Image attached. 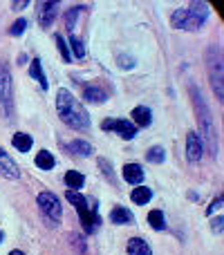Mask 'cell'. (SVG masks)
Wrapping results in <instances>:
<instances>
[{"instance_id":"cell-1","label":"cell","mask_w":224,"mask_h":255,"mask_svg":"<svg viewBox=\"0 0 224 255\" xmlns=\"http://www.w3.org/2000/svg\"><path fill=\"white\" fill-rule=\"evenodd\" d=\"M189 92H191V99H193V108H195V115H198V124H200V130H202V139H204V143H207L211 157H216L218 154V132H216V124H213V117H211V108L207 106L202 92H200V88L195 83L189 85Z\"/></svg>"},{"instance_id":"cell-2","label":"cell","mask_w":224,"mask_h":255,"mask_svg":"<svg viewBox=\"0 0 224 255\" xmlns=\"http://www.w3.org/2000/svg\"><path fill=\"white\" fill-rule=\"evenodd\" d=\"M56 110L58 117L74 130H88L90 128V115L85 112V108L63 88L56 92Z\"/></svg>"},{"instance_id":"cell-3","label":"cell","mask_w":224,"mask_h":255,"mask_svg":"<svg viewBox=\"0 0 224 255\" xmlns=\"http://www.w3.org/2000/svg\"><path fill=\"white\" fill-rule=\"evenodd\" d=\"M209 18V7L204 2H193L189 9H177L171 16V25L184 31H195L207 22Z\"/></svg>"},{"instance_id":"cell-4","label":"cell","mask_w":224,"mask_h":255,"mask_svg":"<svg viewBox=\"0 0 224 255\" xmlns=\"http://www.w3.org/2000/svg\"><path fill=\"white\" fill-rule=\"evenodd\" d=\"M207 67H209V76H211V85H213V92H216V99L222 101L224 99V61H222V54L218 47L209 49Z\"/></svg>"},{"instance_id":"cell-5","label":"cell","mask_w":224,"mask_h":255,"mask_svg":"<svg viewBox=\"0 0 224 255\" xmlns=\"http://www.w3.org/2000/svg\"><path fill=\"white\" fill-rule=\"evenodd\" d=\"M0 110L7 119L13 117V83H11V74L2 67L0 72Z\"/></svg>"},{"instance_id":"cell-6","label":"cell","mask_w":224,"mask_h":255,"mask_svg":"<svg viewBox=\"0 0 224 255\" xmlns=\"http://www.w3.org/2000/svg\"><path fill=\"white\" fill-rule=\"evenodd\" d=\"M38 206H40V211H43L52 222H61L63 208H61V202H58L56 195H52V193H40V195H38Z\"/></svg>"},{"instance_id":"cell-7","label":"cell","mask_w":224,"mask_h":255,"mask_svg":"<svg viewBox=\"0 0 224 255\" xmlns=\"http://www.w3.org/2000/svg\"><path fill=\"white\" fill-rule=\"evenodd\" d=\"M103 130H112L117 132L121 139H135L137 134V126L132 124V121H126V119H108L103 121Z\"/></svg>"},{"instance_id":"cell-8","label":"cell","mask_w":224,"mask_h":255,"mask_svg":"<svg viewBox=\"0 0 224 255\" xmlns=\"http://www.w3.org/2000/svg\"><path fill=\"white\" fill-rule=\"evenodd\" d=\"M108 97H110V90L103 83H90V85H85V90H83V99L90 103H106Z\"/></svg>"},{"instance_id":"cell-9","label":"cell","mask_w":224,"mask_h":255,"mask_svg":"<svg viewBox=\"0 0 224 255\" xmlns=\"http://www.w3.org/2000/svg\"><path fill=\"white\" fill-rule=\"evenodd\" d=\"M76 211H79V217H81V222H83L85 233H94L97 226H101V217H99V213L94 211V208L83 206V208H76Z\"/></svg>"},{"instance_id":"cell-10","label":"cell","mask_w":224,"mask_h":255,"mask_svg":"<svg viewBox=\"0 0 224 255\" xmlns=\"http://www.w3.org/2000/svg\"><path fill=\"white\" fill-rule=\"evenodd\" d=\"M0 175L7 177V179H18L20 177V168L16 166V161L2 148H0Z\"/></svg>"},{"instance_id":"cell-11","label":"cell","mask_w":224,"mask_h":255,"mask_svg":"<svg viewBox=\"0 0 224 255\" xmlns=\"http://www.w3.org/2000/svg\"><path fill=\"white\" fill-rule=\"evenodd\" d=\"M202 141H200V136L195 134V132H189V136H186V157H189V161H200L202 159Z\"/></svg>"},{"instance_id":"cell-12","label":"cell","mask_w":224,"mask_h":255,"mask_svg":"<svg viewBox=\"0 0 224 255\" xmlns=\"http://www.w3.org/2000/svg\"><path fill=\"white\" fill-rule=\"evenodd\" d=\"M56 11H58V2H43L40 4V11H38V25L43 27H49L56 18Z\"/></svg>"},{"instance_id":"cell-13","label":"cell","mask_w":224,"mask_h":255,"mask_svg":"<svg viewBox=\"0 0 224 255\" xmlns=\"http://www.w3.org/2000/svg\"><path fill=\"white\" fill-rule=\"evenodd\" d=\"M144 168L139 166V163H126L123 166V179L128 181V184L132 186H139L141 181H144Z\"/></svg>"},{"instance_id":"cell-14","label":"cell","mask_w":224,"mask_h":255,"mask_svg":"<svg viewBox=\"0 0 224 255\" xmlns=\"http://www.w3.org/2000/svg\"><path fill=\"white\" fill-rule=\"evenodd\" d=\"M126 251H128V255H153L148 242H146V240H141V238H132L130 242H128Z\"/></svg>"},{"instance_id":"cell-15","label":"cell","mask_w":224,"mask_h":255,"mask_svg":"<svg viewBox=\"0 0 224 255\" xmlns=\"http://www.w3.org/2000/svg\"><path fill=\"white\" fill-rule=\"evenodd\" d=\"M132 220H135V215H132L126 206H114L112 213H110L112 224H128V222H132Z\"/></svg>"},{"instance_id":"cell-16","label":"cell","mask_w":224,"mask_h":255,"mask_svg":"<svg viewBox=\"0 0 224 255\" xmlns=\"http://www.w3.org/2000/svg\"><path fill=\"white\" fill-rule=\"evenodd\" d=\"M11 143L18 152H27V150H31V145H34V139H31L29 134H25V132H16V134L11 136Z\"/></svg>"},{"instance_id":"cell-17","label":"cell","mask_w":224,"mask_h":255,"mask_svg":"<svg viewBox=\"0 0 224 255\" xmlns=\"http://www.w3.org/2000/svg\"><path fill=\"white\" fill-rule=\"evenodd\" d=\"M67 150H70L74 157H90V154H92V145H90L88 141H81V139L67 143Z\"/></svg>"},{"instance_id":"cell-18","label":"cell","mask_w":224,"mask_h":255,"mask_svg":"<svg viewBox=\"0 0 224 255\" xmlns=\"http://www.w3.org/2000/svg\"><path fill=\"white\" fill-rule=\"evenodd\" d=\"M132 119H135V126L146 128V126H150V121H153V112H150L146 106H139L132 110Z\"/></svg>"},{"instance_id":"cell-19","label":"cell","mask_w":224,"mask_h":255,"mask_svg":"<svg viewBox=\"0 0 224 255\" xmlns=\"http://www.w3.org/2000/svg\"><path fill=\"white\" fill-rule=\"evenodd\" d=\"M29 76H31V79L38 81L40 88H43V90H47V76H45L43 65H40L38 58H34V61H31V65H29Z\"/></svg>"},{"instance_id":"cell-20","label":"cell","mask_w":224,"mask_h":255,"mask_svg":"<svg viewBox=\"0 0 224 255\" xmlns=\"http://www.w3.org/2000/svg\"><path fill=\"white\" fill-rule=\"evenodd\" d=\"M150 197H153V190L146 188V186H135V190L130 193V199L135 204H139V206H144V204L150 202Z\"/></svg>"},{"instance_id":"cell-21","label":"cell","mask_w":224,"mask_h":255,"mask_svg":"<svg viewBox=\"0 0 224 255\" xmlns=\"http://www.w3.org/2000/svg\"><path fill=\"white\" fill-rule=\"evenodd\" d=\"M34 163L40 168V170H52L56 161H54V154H52V152H47V150H40V152L36 154Z\"/></svg>"},{"instance_id":"cell-22","label":"cell","mask_w":224,"mask_h":255,"mask_svg":"<svg viewBox=\"0 0 224 255\" xmlns=\"http://www.w3.org/2000/svg\"><path fill=\"white\" fill-rule=\"evenodd\" d=\"M65 184L70 186V190H79L85 184V177L76 170H70V172H65Z\"/></svg>"},{"instance_id":"cell-23","label":"cell","mask_w":224,"mask_h":255,"mask_svg":"<svg viewBox=\"0 0 224 255\" xmlns=\"http://www.w3.org/2000/svg\"><path fill=\"white\" fill-rule=\"evenodd\" d=\"M148 224L153 226L155 231H164L166 222H164V213L162 211H150L148 213Z\"/></svg>"},{"instance_id":"cell-24","label":"cell","mask_w":224,"mask_h":255,"mask_svg":"<svg viewBox=\"0 0 224 255\" xmlns=\"http://www.w3.org/2000/svg\"><path fill=\"white\" fill-rule=\"evenodd\" d=\"M65 199H67V202H70V204H74L76 208H83V206H88V199H85L81 193H76V190H67V193H65Z\"/></svg>"},{"instance_id":"cell-25","label":"cell","mask_w":224,"mask_h":255,"mask_svg":"<svg viewBox=\"0 0 224 255\" xmlns=\"http://www.w3.org/2000/svg\"><path fill=\"white\" fill-rule=\"evenodd\" d=\"M146 159H148L150 163H162L164 161V148H162V145H155V148H150L148 154H146Z\"/></svg>"},{"instance_id":"cell-26","label":"cell","mask_w":224,"mask_h":255,"mask_svg":"<svg viewBox=\"0 0 224 255\" xmlns=\"http://www.w3.org/2000/svg\"><path fill=\"white\" fill-rule=\"evenodd\" d=\"M27 29V18H18L11 27H9V34L11 36H22V31Z\"/></svg>"},{"instance_id":"cell-27","label":"cell","mask_w":224,"mask_h":255,"mask_svg":"<svg viewBox=\"0 0 224 255\" xmlns=\"http://www.w3.org/2000/svg\"><path fill=\"white\" fill-rule=\"evenodd\" d=\"M70 45H72V52H74L76 58H83L85 56V47H83V43H81L76 36H70Z\"/></svg>"},{"instance_id":"cell-28","label":"cell","mask_w":224,"mask_h":255,"mask_svg":"<svg viewBox=\"0 0 224 255\" xmlns=\"http://www.w3.org/2000/svg\"><path fill=\"white\" fill-rule=\"evenodd\" d=\"M79 13H81V7H72L70 11L65 13V27H67L70 31L74 29V20H76V16H79Z\"/></svg>"},{"instance_id":"cell-29","label":"cell","mask_w":224,"mask_h":255,"mask_svg":"<svg viewBox=\"0 0 224 255\" xmlns=\"http://www.w3.org/2000/svg\"><path fill=\"white\" fill-rule=\"evenodd\" d=\"M54 40H56V45H58V52H61V56L65 58V61H70V58H72V54H70V47H67V43L61 38V36H56V38H54Z\"/></svg>"},{"instance_id":"cell-30","label":"cell","mask_w":224,"mask_h":255,"mask_svg":"<svg viewBox=\"0 0 224 255\" xmlns=\"http://www.w3.org/2000/svg\"><path fill=\"white\" fill-rule=\"evenodd\" d=\"M99 166H101V168H103V170H106V177H108V179H110V181H114V177H112V168H110V163H108V161H106V159H99Z\"/></svg>"},{"instance_id":"cell-31","label":"cell","mask_w":224,"mask_h":255,"mask_svg":"<svg viewBox=\"0 0 224 255\" xmlns=\"http://www.w3.org/2000/svg\"><path fill=\"white\" fill-rule=\"evenodd\" d=\"M211 224H213V231H216V233H222V224H224V217H216V220H213Z\"/></svg>"},{"instance_id":"cell-32","label":"cell","mask_w":224,"mask_h":255,"mask_svg":"<svg viewBox=\"0 0 224 255\" xmlns=\"http://www.w3.org/2000/svg\"><path fill=\"white\" fill-rule=\"evenodd\" d=\"M119 63H123V70H130V67L132 65H135V61H130V58H128V56H119Z\"/></svg>"},{"instance_id":"cell-33","label":"cell","mask_w":224,"mask_h":255,"mask_svg":"<svg viewBox=\"0 0 224 255\" xmlns=\"http://www.w3.org/2000/svg\"><path fill=\"white\" fill-rule=\"evenodd\" d=\"M220 206H222V197H218L216 202L211 204V208H207V215H211V213H213V211H218V208H220Z\"/></svg>"},{"instance_id":"cell-34","label":"cell","mask_w":224,"mask_h":255,"mask_svg":"<svg viewBox=\"0 0 224 255\" xmlns=\"http://www.w3.org/2000/svg\"><path fill=\"white\" fill-rule=\"evenodd\" d=\"M22 7H27V2H13V9H22Z\"/></svg>"},{"instance_id":"cell-35","label":"cell","mask_w":224,"mask_h":255,"mask_svg":"<svg viewBox=\"0 0 224 255\" xmlns=\"http://www.w3.org/2000/svg\"><path fill=\"white\" fill-rule=\"evenodd\" d=\"M9 255H25V253H22V251H11Z\"/></svg>"},{"instance_id":"cell-36","label":"cell","mask_w":224,"mask_h":255,"mask_svg":"<svg viewBox=\"0 0 224 255\" xmlns=\"http://www.w3.org/2000/svg\"><path fill=\"white\" fill-rule=\"evenodd\" d=\"M2 238H4V235H2V231H0V244H2Z\"/></svg>"},{"instance_id":"cell-37","label":"cell","mask_w":224,"mask_h":255,"mask_svg":"<svg viewBox=\"0 0 224 255\" xmlns=\"http://www.w3.org/2000/svg\"><path fill=\"white\" fill-rule=\"evenodd\" d=\"M0 72H2V65H0Z\"/></svg>"}]
</instances>
